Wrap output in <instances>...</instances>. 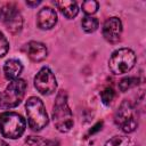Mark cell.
I'll return each mask as SVG.
<instances>
[{"label":"cell","mask_w":146,"mask_h":146,"mask_svg":"<svg viewBox=\"0 0 146 146\" xmlns=\"http://www.w3.org/2000/svg\"><path fill=\"white\" fill-rule=\"evenodd\" d=\"M9 50V43L3 33L0 32V57H3Z\"/></svg>","instance_id":"cell-20"},{"label":"cell","mask_w":146,"mask_h":146,"mask_svg":"<svg viewBox=\"0 0 146 146\" xmlns=\"http://www.w3.org/2000/svg\"><path fill=\"white\" fill-rule=\"evenodd\" d=\"M138 83H139V79H138V78H135V76H127V78H123V79L119 82V89H120V91L125 92L127 90H129V89L136 87Z\"/></svg>","instance_id":"cell-16"},{"label":"cell","mask_w":146,"mask_h":146,"mask_svg":"<svg viewBox=\"0 0 146 146\" xmlns=\"http://www.w3.org/2000/svg\"><path fill=\"white\" fill-rule=\"evenodd\" d=\"M40 139H41L40 137H34V136H31V137H27L26 143H27L29 145H36V144L39 143V140H40Z\"/></svg>","instance_id":"cell-23"},{"label":"cell","mask_w":146,"mask_h":146,"mask_svg":"<svg viewBox=\"0 0 146 146\" xmlns=\"http://www.w3.org/2000/svg\"><path fill=\"white\" fill-rule=\"evenodd\" d=\"M103 36L111 43H116L121 39L122 34V22L117 17H110L103 25Z\"/></svg>","instance_id":"cell-8"},{"label":"cell","mask_w":146,"mask_h":146,"mask_svg":"<svg viewBox=\"0 0 146 146\" xmlns=\"http://www.w3.org/2000/svg\"><path fill=\"white\" fill-rule=\"evenodd\" d=\"M57 23V14L51 7H43L36 15V25L41 30H50Z\"/></svg>","instance_id":"cell-9"},{"label":"cell","mask_w":146,"mask_h":146,"mask_svg":"<svg viewBox=\"0 0 146 146\" xmlns=\"http://www.w3.org/2000/svg\"><path fill=\"white\" fill-rule=\"evenodd\" d=\"M25 50H26V54H27L29 58L32 62H36V63L42 62L48 55L47 47L43 43L38 42V41H30L26 44Z\"/></svg>","instance_id":"cell-10"},{"label":"cell","mask_w":146,"mask_h":146,"mask_svg":"<svg viewBox=\"0 0 146 146\" xmlns=\"http://www.w3.org/2000/svg\"><path fill=\"white\" fill-rule=\"evenodd\" d=\"M98 7H99V5L95 0H87V1H83L82 5H81L82 11L86 15H92V14H95L98 10Z\"/></svg>","instance_id":"cell-18"},{"label":"cell","mask_w":146,"mask_h":146,"mask_svg":"<svg viewBox=\"0 0 146 146\" xmlns=\"http://www.w3.org/2000/svg\"><path fill=\"white\" fill-rule=\"evenodd\" d=\"M22 71H23V65L18 59H14V58L8 59L3 65L5 76H6V79H8L10 81L18 79Z\"/></svg>","instance_id":"cell-11"},{"label":"cell","mask_w":146,"mask_h":146,"mask_svg":"<svg viewBox=\"0 0 146 146\" xmlns=\"http://www.w3.org/2000/svg\"><path fill=\"white\" fill-rule=\"evenodd\" d=\"M81 25H82V29L84 32L87 33H92L97 30L98 25H99V22L97 18L95 17H91V16H86L82 22H81Z\"/></svg>","instance_id":"cell-15"},{"label":"cell","mask_w":146,"mask_h":146,"mask_svg":"<svg viewBox=\"0 0 146 146\" xmlns=\"http://www.w3.org/2000/svg\"><path fill=\"white\" fill-rule=\"evenodd\" d=\"M29 127L33 131H40L48 124V114L42 100L38 97H30L25 104Z\"/></svg>","instance_id":"cell-2"},{"label":"cell","mask_w":146,"mask_h":146,"mask_svg":"<svg viewBox=\"0 0 146 146\" xmlns=\"http://www.w3.org/2000/svg\"><path fill=\"white\" fill-rule=\"evenodd\" d=\"M114 123L125 133L133 132L138 127L136 110L130 100L124 99L114 113Z\"/></svg>","instance_id":"cell-5"},{"label":"cell","mask_w":146,"mask_h":146,"mask_svg":"<svg viewBox=\"0 0 146 146\" xmlns=\"http://www.w3.org/2000/svg\"><path fill=\"white\" fill-rule=\"evenodd\" d=\"M26 82L23 79H16L9 82L6 89L0 94V108L10 110L16 107L24 98L26 90Z\"/></svg>","instance_id":"cell-4"},{"label":"cell","mask_w":146,"mask_h":146,"mask_svg":"<svg viewBox=\"0 0 146 146\" xmlns=\"http://www.w3.org/2000/svg\"><path fill=\"white\" fill-rule=\"evenodd\" d=\"M102 127H103V122H102V121H100V122H97V123H96V124H95V125L89 130V132H88V133H89V135H94L95 132L99 131V130L102 129Z\"/></svg>","instance_id":"cell-22"},{"label":"cell","mask_w":146,"mask_h":146,"mask_svg":"<svg viewBox=\"0 0 146 146\" xmlns=\"http://www.w3.org/2000/svg\"><path fill=\"white\" fill-rule=\"evenodd\" d=\"M59 143L57 140H50V139H40L36 146H58Z\"/></svg>","instance_id":"cell-21"},{"label":"cell","mask_w":146,"mask_h":146,"mask_svg":"<svg viewBox=\"0 0 146 146\" xmlns=\"http://www.w3.org/2000/svg\"><path fill=\"white\" fill-rule=\"evenodd\" d=\"M7 30L13 33V34H17L22 31V27H23V17H22V14L19 13V10L17 9L8 19L7 22L5 23Z\"/></svg>","instance_id":"cell-13"},{"label":"cell","mask_w":146,"mask_h":146,"mask_svg":"<svg viewBox=\"0 0 146 146\" xmlns=\"http://www.w3.org/2000/svg\"><path fill=\"white\" fill-rule=\"evenodd\" d=\"M41 3V1H26V5L30 7H36Z\"/></svg>","instance_id":"cell-24"},{"label":"cell","mask_w":146,"mask_h":146,"mask_svg":"<svg viewBox=\"0 0 146 146\" xmlns=\"http://www.w3.org/2000/svg\"><path fill=\"white\" fill-rule=\"evenodd\" d=\"M136 64V55L129 48H120L115 50L108 60V67L115 75L128 73Z\"/></svg>","instance_id":"cell-6"},{"label":"cell","mask_w":146,"mask_h":146,"mask_svg":"<svg viewBox=\"0 0 146 146\" xmlns=\"http://www.w3.org/2000/svg\"><path fill=\"white\" fill-rule=\"evenodd\" d=\"M34 87L40 94L44 96H49L56 91L57 80L49 67L44 66L36 73L34 78Z\"/></svg>","instance_id":"cell-7"},{"label":"cell","mask_w":146,"mask_h":146,"mask_svg":"<svg viewBox=\"0 0 146 146\" xmlns=\"http://www.w3.org/2000/svg\"><path fill=\"white\" fill-rule=\"evenodd\" d=\"M17 10V7L13 3H7L0 8V22L6 23L7 19Z\"/></svg>","instance_id":"cell-17"},{"label":"cell","mask_w":146,"mask_h":146,"mask_svg":"<svg viewBox=\"0 0 146 146\" xmlns=\"http://www.w3.org/2000/svg\"><path fill=\"white\" fill-rule=\"evenodd\" d=\"M55 5L62 11V14L68 19L74 18L79 13V7H78V3L75 1L62 0V1H56Z\"/></svg>","instance_id":"cell-12"},{"label":"cell","mask_w":146,"mask_h":146,"mask_svg":"<svg viewBox=\"0 0 146 146\" xmlns=\"http://www.w3.org/2000/svg\"><path fill=\"white\" fill-rule=\"evenodd\" d=\"M52 121L59 132H67L73 127V115L67 104V94L64 90L58 91L56 96L52 108Z\"/></svg>","instance_id":"cell-1"},{"label":"cell","mask_w":146,"mask_h":146,"mask_svg":"<svg viewBox=\"0 0 146 146\" xmlns=\"http://www.w3.org/2000/svg\"><path fill=\"white\" fill-rule=\"evenodd\" d=\"M0 146H9L5 140H2V139H0Z\"/></svg>","instance_id":"cell-25"},{"label":"cell","mask_w":146,"mask_h":146,"mask_svg":"<svg viewBox=\"0 0 146 146\" xmlns=\"http://www.w3.org/2000/svg\"><path fill=\"white\" fill-rule=\"evenodd\" d=\"M114 97H115V91H114L113 88H111V87L105 88V89L100 92L102 102H103L105 105H110V104L113 102Z\"/></svg>","instance_id":"cell-19"},{"label":"cell","mask_w":146,"mask_h":146,"mask_svg":"<svg viewBox=\"0 0 146 146\" xmlns=\"http://www.w3.org/2000/svg\"><path fill=\"white\" fill-rule=\"evenodd\" d=\"M104 146H138L137 143L128 136H114L108 139Z\"/></svg>","instance_id":"cell-14"},{"label":"cell","mask_w":146,"mask_h":146,"mask_svg":"<svg viewBox=\"0 0 146 146\" xmlns=\"http://www.w3.org/2000/svg\"><path fill=\"white\" fill-rule=\"evenodd\" d=\"M26 128V122L22 115L15 112H3L0 114V131L9 139L19 138Z\"/></svg>","instance_id":"cell-3"}]
</instances>
